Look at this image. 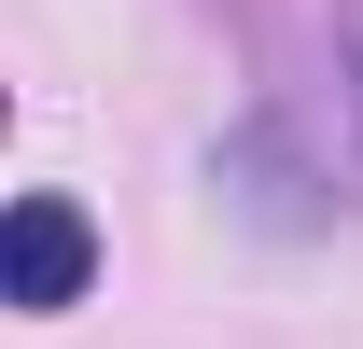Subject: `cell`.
Returning a JSON list of instances; mask_svg holds the SVG:
<instances>
[{
    "label": "cell",
    "instance_id": "obj_1",
    "mask_svg": "<svg viewBox=\"0 0 363 349\" xmlns=\"http://www.w3.org/2000/svg\"><path fill=\"white\" fill-rule=\"evenodd\" d=\"M210 182H224V196H238L252 223H266V238H321V223L350 210V196H335V168H321V154H308L294 126H279V112H252V126H238L224 154H210Z\"/></svg>",
    "mask_w": 363,
    "mask_h": 349
},
{
    "label": "cell",
    "instance_id": "obj_2",
    "mask_svg": "<svg viewBox=\"0 0 363 349\" xmlns=\"http://www.w3.org/2000/svg\"><path fill=\"white\" fill-rule=\"evenodd\" d=\"M0 279H14V307L28 321H56V307H84L98 294V223H84V196H14L0 210Z\"/></svg>",
    "mask_w": 363,
    "mask_h": 349
},
{
    "label": "cell",
    "instance_id": "obj_3",
    "mask_svg": "<svg viewBox=\"0 0 363 349\" xmlns=\"http://www.w3.org/2000/svg\"><path fill=\"white\" fill-rule=\"evenodd\" d=\"M335 112H350V154H363V0H335Z\"/></svg>",
    "mask_w": 363,
    "mask_h": 349
}]
</instances>
